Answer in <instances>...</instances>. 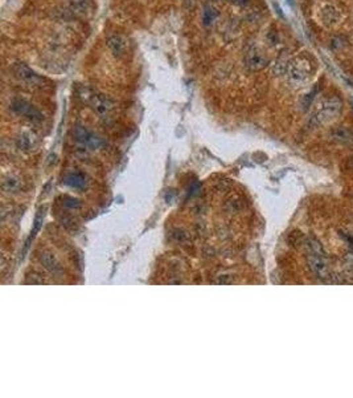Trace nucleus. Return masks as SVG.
I'll use <instances>...</instances> for the list:
<instances>
[{"mask_svg": "<svg viewBox=\"0 0 353 398\" xmlns=\"http://www.w3.org/2000/svg\"><path fill=\"white\" fill-rule=\"evenodd\" d=\"M319 19H320L321 24L331 28L340 21L341 19V11L337 8L336 5L333 4H324L321 7L320 12H319Z\"/></svg>", "mask_w": 353, "mask_h": 398, "instance_id": "nucleus-11", "label": "nucleus"}, {"mask_svg": "<svg viewBox=\"0 0 353 398\" xmlns=\"http://www.w3.org/2000/svg\"><path fill=\"white\" fill-rule=\"evenodd\" d=\"M19 189H20V179L16 178V177H12V175L4 178V181H3V190L5 193H9V194L11 193H17Z\"/></svg>", "mask_w": 353, "mask_h": 398, "instance_id": "nucleus-17", "label": "nucleus"}, {"mask_svg": "<svg viewBox=\"0 0 353 398\" xmlns=\"http://www.w3.org/2000/svg\"><path fill=\"white\" fill-rule=\"evenodd\" d=\"M64 183L68 185L69 187H72V189L81 190V189H85L86 185H88V178L82 173H70L64 178Z\"/></svg>", "mask_w": 353, "mask_h": 398, "instance_id": "nucleus-14", "label": "nucleus"}, {"mask_svg": "<svg viewBox=\"0 0 353 398\" xmlns=\"http://www.w3.org/2000/svg\"><path fill=\"white\" fill-rule=\"evenodd\" d=\"M232 3H234V4H238V5H242L245 4L248 0H230Z\"/></svg>", "mask_w": 353, "mask_h": 398, "instance_id": "nucleus-21", "label": "nucleus"}, {"mask_svg": "<svg viewBox=\"0 0 353 398\" xmlns=\"http://www.w3.org/2000/svg\"><path fill=\"white\" fill-rule=\"evenodd\" d=\"M333 142L344 146L353 147V132L347 128H335L329 134Z\"/></svg>", "mask_w": 353, "mask_h": 398, "instance_id": "nucleus-12", "label": "nucleus"}, {"mask_svg": "<svg viewBox=\"0 0 353 398\" xmlns=\"http://www.w3.org/2000/svg\"><path fill=\"white\" fill-rule=\"evenodd\" d=\"M90 8H92L90 0H72L69 5V9L74 15H85L88 11H90Z\"/></svg>", "mask_w": 353, "mask_h": 398, "instance_id": "nucleus-16", "label": "nucleus"}, {"mask_svg": "<svg viewBox=\"0 0 353 398\" xmlns=\"http://www.w3.org/2000/svg\"><path fill=\"white\" fill-rule=\"evenodd\" d=\"M343 112V102L340 98L328 97L319 104L316 112L312 117V124L316 126L327 125L329 122L335 121Z\"/></svg>", "mask_w": 353, "mask_h": 398, "instance_id": "nucleus-3", "label": "nucleus"}, {"mask_svg": "<svg viewBox=\"0 0 353 398\" xmlns=\"http://www.w3.org/2000/svg\"><path fill=\"white\" fill-rule=\"evenodd\" d=\"M315 72V65H313L311 57L305 55H299L294 57L287 63L286 73L287 77L293 84H304L311 78V76Z\"/></svg>", "mask_w": 353, "mask_h": 398, "instance_id": "nucleus-1", "label": "nucleus"}, {"mask_svg": "<svg viewBox=\"0 0 353 398\" xmlns=\"http://www.w3.org/2000/svg\"><path fill=\"white\" fill-rule=\"evenodd\" d=\"M11 109L19 116H23L29 121L39 124L44 120V116L41 113L40 110L37 109L36 106L32 105L31 102H28L24 98H15L11 104Z\"/></svg>", "mask_w": 353, "mask_h": 398, "instance_id": "nucleus-6", "label": "nucleus"}, {"mask_svg": "<svg viewBox=\"0 0 353 398\" xmlns=\"http://www.w3.org/2000/svg\"><path fill=\"white\" fill-rule=\"evenodd\" d=\"M307 262L311 271L316 275L320 280H328L331 277V271L327 262H325L324 254L321 250L320 244L315 240H308L307 243Z\"/></svg>", "mask_w": 353, "mask_h": 398, "instance_id": "nucleus-2", "label": "nucleus"}, {"mask_svg": "<svg viewBox=\"0 0 353 398\" xmlns=\"http://www.w3.org/2000/svg\"><path fill=\"white\" fill-rule=\"evenodd\" d=\"M62 204L69 208H78L81 206L80 202L77 199L72 198V197H64L62 198Z\"/></svg>", "mask_w": 353, "mask_h": 398, "instance_id": "nucleus-18", "label": "nucleus"}, {"mask_svg": "<svg viewBox=\"0 0 353 398\" xmlns=\"http://www.w3.org/2000/svg\"><path fill=\"white\" fill-rule=\"evenodd\" d=\"M331 45H332V48H335V49L341 48V47L344 45L343 44V37H333Z\"/></svg>", "mask_w": 353, "mask_h": 398, "instance_id": "nucleus-20", "label": "nucleus"}, {"mask_svg": "<svg viewBox=\"0 0 353 398\" xmlns=\"http://www.w3.org/2000/svg\"><path fill=\"white\" fill-rule=\"evenodd\" d=\"M40 262L41 264L44 265V268L48 269L49 272L53 273V275H60V273L62 272V268H61L60 263L57 262L56 256L53 255L52 252L49 251L41 252Z\"/></svg>", "mask_w": 353, "mask_h": 398, "instance_id": "nucleus-13", "label": "nucleus"}, {"mask_svg": "<svg viewBox=\"0 0 353 398\" xmlns=\"http://www.w3.org/2000/svg\"><path fill=\"white\" fill-rule=\"evenodd\" d=\"M351 166H352V169H353V155L351 157Z\"/></svg>", "mask_w": 353, "mask_h": 398, "instance_id": "nucleus-22", "label": "nucleus"}, {"mask_svg": "<svg viewBox=\"0 0 353 398\" xmlns=\"http://www.w3.org/2000/svg\"><path fill=\"white\" fill-rule=\"evenodd\" d=\"M108 51L115 57H123L129 51V40L121 33H112L106 39Z\"/></svg>", "mask_w": 353, "mask_h": 398, "instance_id": "nucleus-9", "label": "nucleus"}, {"mask_svg": "<svg viewBox=\"0 0 353 398\" xmlns=\"http://www.w3.org/2000/svg\"><path fill=\"white\" fill-rule=\"evenodd\" d=\"M25 283H27V284H43V283H45V280L43 279V276H40V275H37V273H32V275L27 276V280H25Z\"/></svg>", "mask_w": 353, "mask_h": 398, "instance_id": "nucleus-19", "label": "nucleus"}, {"mask_svg": "<svg viewBox=\"0 0 353 398\" xmlns=\"http://www.w3.org/2000/svg\"><path fill=\"white\" fill-rule=\"evenodd\" d=\"M13 76L20 82L29 86H40L43 82V78L39 74L29 68L28 65L23 64V63H16L12 66Z\"/></svg>", "mask_w": 353, "mask_h": 398, "instance_id": "nucleus-7", "label": "nucleus"}, {"mask_svg": "<svg viewBox=\"0 0 353 398\" xmlns=\"http://www.w3.org/2000/svg\"><path fill=\"white\" fill-rule=\"evenodd\" d=\"M269 64V59L266 57V55L262 52L261 49L257 47L250 48L245 55V65L246 68L252 72H258L266 68Z\"/></svg>", "mask_w": 353, "mask_h": 398, "instance_id": "nucleus-8", "label": "nucleus"}, {"mask_svg": "<svg viewBox=\"0 0 353 398\" xmlns=\"http://www.w3.org/2000/svg\"><path fill=\"white\" fill-rule=\"evenodd\" d=\"M80 97L85 102H88L90 108L100 116H107L115 108V102L112 101L111 98H108L104 94L93 92L88 88H82V90L80 92Z\"/></svg>", "mask_w": 353, "mask_h": 398, "instance_id": "nucleus-4", "label": "nucleus"}, {"mask_svg": "<svg viewBox=\"0 0 353 398\" xmlns=\"http://www.w3.org/2000/svg\"><path fill=\"white\" fill-rule=\"evenodd\" d=\"M217 17H218V11H217L216 7H213L212 4H206L202 9V13H201V21H202V25L204 27H212L214 23H216Z\"/></svg>", "mask_w": 353, "mask_h": 398, "instance_id": "nucleus-15", "label": "nucleus"}, {"mask_svg": "<svg viewBox=\"0 0 353 398\" xmlns=\"http://www.w3.org/2000/svg\"><path fill=\"white\" fill-rule=\"evenodd\" d=\"M16 145L21 151L29 153V151L35 150L39 145V135L33 130H21L16 137Z\"/></svg>", "mask_w": 353, "mask_h": 398, "instance_id": "nucleus-10", "label": "nucleus"}, {"mask_svg": "<svg viewBox=\"0 0 353 398\" xmlns=\"http://www.w3.org/2000/svg\"><path fill=\"white\" fill-rule=\"evenodd\" d=\"M73 134H74V139L77 142L81 143L82 146L89 149V150H97V149L103 146L102 138L82 125H77L73 130Z\"/></svg>", "mask_w": 353, "mask_h": 398, "instance_id": "nucleus-5", "label": "nucleus"}]
</instances>
